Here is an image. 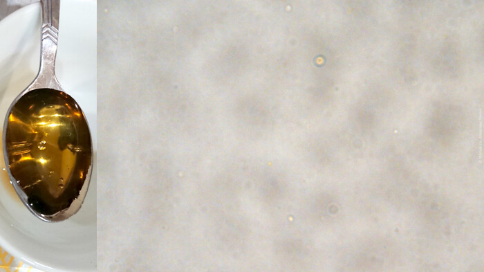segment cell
Returning a JSON list of instances; mask_svg holds the SVG:
<instances>
[{
  "label": "cell",
  "mask_w": 484,
  "mask_h": 272,
  "mask_svg": "<svg viewBox=\"0 0 484 272\" xmlns=\"http://www.w3.org/2000/svg\"><path fill=\"white\" fill-rule=\"evenodd\" d=\"M3 153L16 192L36 217L59 222L81 208L92 174V140L71 96L39 88L19 98L6 119Z\"/></svg>",
  "instance_id": "cell-1"
}]
</instances>
